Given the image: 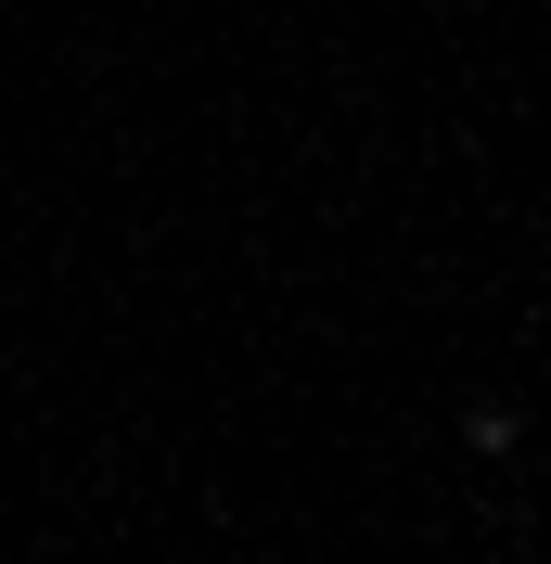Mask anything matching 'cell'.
Listing matches in <instances>:
<instances>
[{
  "label": "cell",
  "instance_id": "1",
  "mask_svg": "<svg viewBox=\"0 0 551 564\" xmlns=\"http://www.w3.org/2000/svg\"><path fill=\"white\" fill-rule=\"evenodd\" d=\"M462 449H475V462L526 449V423H514V398H475V411H462Z\"/></svg>",
  "mask_w": 551,
  "mask_h": 564
}]
</instances>
